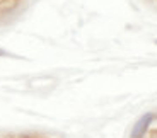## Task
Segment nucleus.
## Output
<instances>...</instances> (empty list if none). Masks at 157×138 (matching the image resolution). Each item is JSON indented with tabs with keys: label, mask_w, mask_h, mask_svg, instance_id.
Listing matches in <instances>:
<instances>
[{
	"label": "nucleus",
	"mask_w": 157,
	"mask_h": 138,
	"mask_svg": "<svg viewBox=\"0 0 157 138\" xmlns=\"http://www.w3.org/2000/svg\"><path fill=\"white\" fill-rule=\"evenodd\" d=\"M157 119V114L155 113H145L138 118V121L133 125L132 128V133H130V138H144L149 131L150 125Z\"/></svg>",
	"instance_id": "obj_1"
},
{
	"label": "nucleus",
	"mask_w": 157,
	"mask_h": 138,
	"mask_svg": "<svg viewBox=\"0 0 157 138\" xmlns=\"http://www.w3.org/2000/svg\"><path fill=\"white\" fill-rule=\"evenodd\" d=\"M155 44H157V39H155Z\"/></svg>",
	"instance_id": "obj_4"
},
{
	"label": "nucleus",
	"mask_w": 157,
	"mask_h": 138,
	"mask_svg": "<svg viewBox=\"0 0 157 138\" xmlns=\"http://www.w3.org/2000/svg\"><path fill=\"white\" fill-rule=\"evenodd\" d=\"M150 138H157V130H154L152 133H150Z\"/></svg>",
	"instance_id": "obj_3"
},
{
	"label": "nucleus",
	"mask_w": 157,
	"mask_h": 138,
	"mask_svg": "<svg viewBox=\"0 0 157 138\" xmlns=\"http://www.w3.org/2000/svg\"><path fill=\"white\" fill-rule=\"evenodd\" d=\"M0 56H9V53L5 51V50H2V48H0Z\"/></svg>",
	"instance_id": "obj_2"
}]
</instances>
